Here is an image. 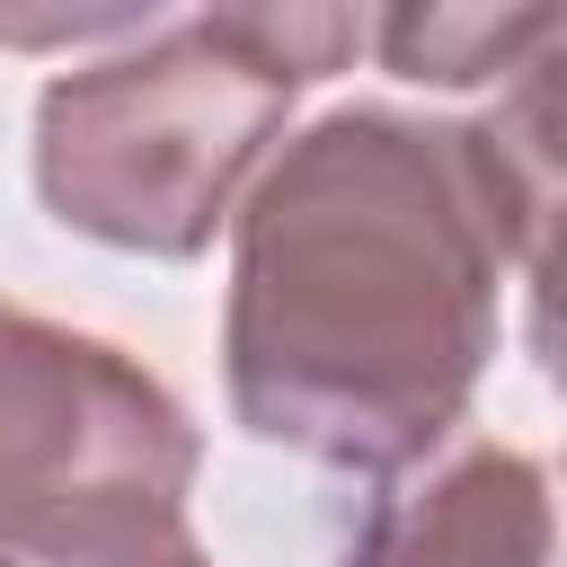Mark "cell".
Here are the masks:
<instances>
[{"mask_svg": "<svg viewBox=\"0 0 567 567\" xmlns=\"http://www.w3.org/2000/svg\"><path fill=\"white\" fill-rule=\"evenodd\" d=\"M478 142H487L496 168H505L514 221L567 195V18L505 71L496 106L478 115ZM514 248H523V239H514Z\"/></svg>", "mask_w": 567, "mask_h": 567, "instance_id": "obj_6", "label": "cell"}, {"mask_svg": "<svg viewBox=\"0 0 567 567\" xmlns=\"http://www.w3.org/2000/svg\"><path fill=\"white\" fill-rule=\"evenodd\" d=\"M558 558V496L549 470L514 443H452L408 487L372 496L363 532L337 567H549Z\"/></svg>", "mask_w": 567, "mask_h": 567, "instance_id": "obj_4", "label": "cell"}, {"mask_svg": "<svg viewBox=\"0 0 567 567\" xmlns=\"http://www.w3.org/2000/svg\"><path fill=\"white\" fill-rule=\"evenodd\" d=\"M0 567H18V558H0Z\"/></svg>", "mask_w": 567, "mask_h": 567, "instance_id": "obj_11", "label": "cell"}, {"mask_svg": "<svg viewBox=\"0 0 567 567\" xmlns=\"http://www.w3.org/2000/svg\"><path fill=\"white\" fill-rule=\"evenodd\" d=\"M514 266H523L532 363H540V381L567 399V195L540 204V213H523V248H514Z\"/></svg>", "mask_w": 567, "mask_h": 567, "instance_id": "obj_8", "label": "cell"}, {"mask_svg": "<svg viewBox=\"0 0 567 567\" xmlns=\"http://www.w3.org/2000/svg\"><path fill=\"white\" fill-rule=\"evenodd\" d=\"M168 0H0V53H71L151 27Z\"/></svg>", "mask_w": 567, "mask_h": 567, "instance_id": "obj_9", "label": "cell"}, {"mask_svg": "<svg viewBox=\"0 0 567 567\" xmlns=\"http://www.w3.org/2000/svg\"><path fill=\"white\" fill-rule=\"evenodd\" d=\"M195 470L204 434L142 354L0 301V558L97 567L159 540Z\"/></svg>", "mask_w": 567, "mask_h": 567, "instance_id": "obj_3", "label": "cell"}, {"mask_svg": "<svg viewBox=\"0 0 567 567\" xmlns=\"http://www.w3.org/2000/svg\"><path fill=\"white\" fill-rule=\"evenodd\" d=\"M301 80L221 27H168L62 71L35 97V195L62 230L124 257H204L257 168L284 151Z\"/></svg>", "mask_w": 567, "mask_h": 567, "instance_id": "obj_2", "label": "cell"}, {"mask_svg": "<svg viewBox=\"0 0 567 567\" xmlns=\"http://www.w3.org/2000/svg\"><path fill=\"white\" fill-rule=\"evenodd\" d=\"M97 567H213L204 549H195V532L177 523V532H159V540H133V549H115V558H97Z\"/></svg>", "mask_w": 567, "mask_h": 567, "instance_id": "obj_10", "label": "cell"}, {"mask_svg": "<svg viewBox=\"0 0 567 567\" xmlns=\"http://www.w3.org/2000/svg\"><path fill=\"white\" fill-rule=\"evenodd\" d=\"M558 18L567 0H381L372 53L416 89H478L505 80Z\"/></svg>", "mask_w": 567, "mask_h": 567, "instance_id": "obj_5", "label": "cell"}, {"mask_svg": "<svg viewBox=\"0 0 567 567\" xmlns=\"http://www.w3.org/2000/svg\"><path fill=\"white\" fill-rule=\"evenodd\" d=\"M372 18L381 0H204V27H221L284 80H337L363 53Z\"/></svg>", "mask_w": 567, "mask_h": 567, "instance_id": "obj_7", "label": "cell"}, {"mask_svg": "<svg viewBox=\"0 0 567 567\" xmlns=\"http://www.w3.org/2000/svg\"><path fill=\"white\" fill-rule=\"evenodd\" d=\"M514 195L470 115L337 106L230 213V416L337 478L416 470L478 399Z\"/></svg>", "mask_w": 567, "mask_h": 567, "instance_id": "obj_1", "label": "cell"}]
</instances>
